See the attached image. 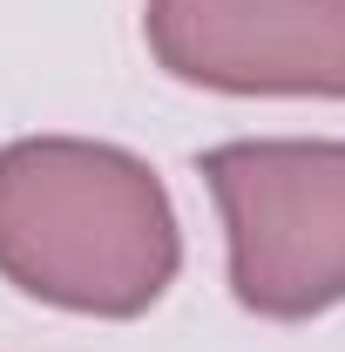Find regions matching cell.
I'll return each instance as SVG.
<instances>
[{
	"instance_id": "2",
	"label": "cell",
	"mask_w": 345,
	"mask_h": 352,
	"mask_svg": "<svg viewBox=\"0 0 345 352\" xmlns=\"http://www.w3.org/2000/svg\"><path fill=\"white\" fill-rule=\"evenodd\" d=\"M230 292L258 318L345 305V142H223L203 156Z\"/></svg>"
},
{
	"instance_id": "1",
	"label": "cell",
	"mask_w": 345,
	"mask_h": 352,
	"mask_svg": "<svg viewBox=\"0 0 345 352\" xmlns=\"http://www.w3.org/2000/svg\"><path fill=\"white\" fill-rule=\"evenodd\" d=\"M183 237L156 170L82 135L0 149V278L88 318H135L170 292Z\"/></svg>"
},
{
	"instance_id": "3",
	"label": "cell",
	"mask_w": 345,
	"mask_h": 352,
	"mask_svg": "<svg viewBox=\"0 0 345 352\" xmlns=\"http://www.w3.org/2000/svg\"><path fill=\"white\" fill-rule=\"evenodd\" d=\"M149 54L223 95H345V0H149Z\"/></svg>"
}]
</instances>
